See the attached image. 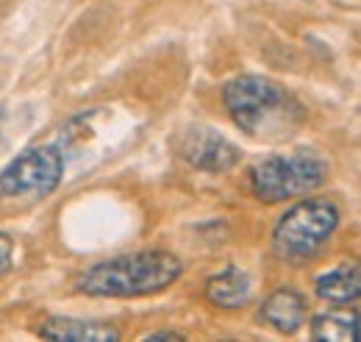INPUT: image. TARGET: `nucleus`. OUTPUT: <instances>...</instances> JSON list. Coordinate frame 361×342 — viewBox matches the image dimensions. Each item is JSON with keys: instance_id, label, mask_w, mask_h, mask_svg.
<instances>
[{"instance_id": "f03ea898", "label": "nucleus", "mask_w": 361, "mask_h": 342, "mask_svg": "<svg viewBox=\"0 0 361 342\" xmlns=\"http://www.w3.org/2000/svg\"><path fill=\"white\" fill-rule=\"evenodd\" d=\"M226 106L233 123L256 139H283L303 120V109L286 89L256 76L233 78L226 86Z\"/></svg>"}, {"instance_id": "f8f14e48", "label": "nucleus", "mask_w": 361, "mask_h": 342, "mask_svg": "<svg viewBox=\"0 0 361 342\" xmlns=\"http://www.w3.org/2000/svg\"><path fill=\"white\" fill-rule=\"evenodd\" d=\"M11 256H14V242L0 234V276L11 267Z\"/></svg>"}, {"instance_id": "1a4fd4ad", "label": "nucleus", "mask_w": 361, "mask_h": 342, "mask_svg": "<svg viewBox=\"0 0 361 342\" xmlns=\"http://www.w3.org/2000/svg\"><path fill=\"white\" fill-rule=\"evenodd\" d=\"M317 295L328 303H353L361 298V261L350 259L317 278Z\"/></svg>"}, {"instance_id": "6e6552de", "label": "nucleus", "mask_w": 361, "mask_h": 342, "mask_svg": "<svg viewBox=\"0 0 361 342\" xmlns=\"http://www.w3.org/2000/svg\"><path fill=\"white\" fill-rule=\"evenodd\" d=\"M39 334L45 340L56 342H117L120 334L111 326L103 323H87L73 317H50L39 326Z\"/></svg>"}, {"instance_id": "f257e3e1", "label": "nucleus", "mask_w": 361, "mask_h": 342, "mask_svg": "<svg viewBox=\"0 0 361 342\" xmlns=\"http://www.w3.org/2000/svg\"><path fill=\"white\" fill-rule=\"evenodd\" d=\"M180 259L167 251H142L90 267L78 278V290L94 298H136L167 290L180 276Z\"/></svg>"}, {"instance_id": "0eeeda50", "label": "nucleus", "mask_w": 361, "mask_h": 342, "mask_svg": "<svg viewBox=\"0 0 361 342\" xmlns=\"http://www.w3.org/2000/svg\"><path fill=\"white\" fill-rule=\"evenodd\" d=\"M262 320L270 323L275 331L295 334L306 323V300L295 290H278L262 306Z\"/></svg>"}, {"instance_id": "423d86ee", "label": "nucleus", "mask_w": 361, "mask_h": 342, "mask_svg": "<svg viewBox=\"0 0 361 342\" xmlns=\"http://www.w3.org/2000/svg\"><path fill=\"white\" fill-rule=\"evenodd\" d=\"M180 153L192 167L206 172L231 170L239 162V151L228 142L226 136L212 129H203V126H195V129L183 134Z\"/></svg>"}, {"instance_id": "9b49d317", "label": "nucleus", "mask_w": 361, "mask_h": 342, "mask_svg": "<svg viewBox=\"0 0 361 342\" xmlns=\"http://www.w3.org/2000/svg\"><path fill=\"white\" fill-rule=\"evenodd\" d=\"M312 340L317 342H359V309H334L314 317Z\"/></svg>"}, {"instance_id": "39448f33", "label": "nucleus", "mask_w": 361, "mask_h": 342, "mask_svg": "<svg viewBox=\"0 0 361 342\" xmlns=\"http://www.w3.org/2000/svg\"><path fill=\"white\" fill-rule=\"evenodd\" d=\"M325 172L328 165L314 151H295L259 162L250 172V187L262 204H281L317 189L325 181Z\"/></svg>"}, {"instance_id": "4468645a", "label": "nucleus", "mask_w": 361, "mask_h": 342, "mask_svg": "<svg viewBox=\"0 0 361 342\" xmlns=\"http://www.w3.org/2000/svg\"><path fill=\"white\" fill-rule=\"evenodd\" d=\"M359 342H361V309H359Z\"/></svg>"}, {"instance_id": "ddd939ff", "label": "nucleus", "mask_w": 361, "mask_h": 342, "mask_svg": "<svg viewBox=\"0 0 361 342\" xmlns=\"http://www.w3.org/2000/svg\"><path fill=\"white\" fill-rule=\"evenodd\" d=\"M145 340H183L180 334H173V331H167V334H147Z\"/></svg>"}, {"instance_id": "20e7f679", "label": "nucleus", "mask_w": 361, "mask_h": 342, "mask_svg": "<svg viewBox=\"0 0 361 342\" xmlns=\"http://www.w3.org/2000/svg\"><path fill=\"white\" fill-rule=\"evenodd\" d=\"M339 225V209L325 201L312 198L283 214L272 231V248L283 261H306L331 240Z\"/></svg>"}, {"instance_id": "7ed1b4c3", "label": "nucleus", "mask_w": 361, "mask_h": 342, "mask_svg": "<svg viewBox=\"0 0 361 342\" xmlns=\"http://www.w3.org/2000/svg\"><path fill=\"white\" fill-rule=\"evenodd\" d=\"M64 156L56 145H39L20 153L0 172V214H17L45 201L61 184Z\"/></svg>"}, {"instance_id": "9d476101", "label": "nucleus", "mask_w": 361, "mask_h": 342, "mask_svg": "<svg viewBox=\"0 0 361 342\" xmlns=\"http://www.w3.org/2000/svg\"><path fill=\"white\" fill-rule=\"evenodd\" d=\"M206 298L220 309H239L250 300V276L239 267H226L206 284Z\"/></svg>"}]
</instances>
